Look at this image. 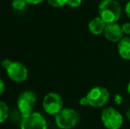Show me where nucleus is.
<instances>
[{"instance_id": "1", "label": "nucleus", "mask_w": 130, "mask_h": 129, "mask_svg": "<svg viewBox=\"0 0 130 129\" xmlns=\"http://www.w3.org/2000/svg\"><path fill=\"white\" fill-rule=\"evenodd\" d=\"M99 17L106 23H115L120 19L121 7L117 0H102L98 5Z\"/></svg>"}, {"instance_id": "2", "label": "nucleus", "mask_w": 130, "mask_h": 129, "mask_svg": "<svg viewBox=\"0 0 130 129\" xmlns=\"http://www.w3.org/2000/svg\"><path fill=\"white\" fill-rule=\"evenodd\" d=\"M80 116L75 110L63 108L55 115V122L60 129H71L77 125Z\"/></svg>"}, {"instance_id": "3", "label": "nucleus", "mask_w": 130, "mask_h": 129, "mask_svg": "<svg viewBox=\"0 0 130 129\" xmlns=\"http://www.w3.org/2000/svg\"><path fill=\"white\" fill-rule=\"evenodd\" d=\"M101 120L107 129H120L123 124V117L113 107L104 108L101 113Z\"/></svg>"}, {"instance_id": "4", "label": "nucleus", "mask_w": 130, "mask_h": 129, "mask_svg": "<svg viewBox=\"0 0 130 129\" xmlns=\"http://www.w3.org/2000/svg\"><path fill=\"white\" fill-rule=\"evenodd\" d=\"M89 105L95 108H100L106 104L110 98V93L107 88L104 87L92 88L87 94Z\"/></svg>"}, {"instance_id": "5", "label": "nucleus", "mask_w": 130, "mask_h": 129, "mask_svg": "<svg viewBox=\"0 0 130 129\" xmlns=\"http://www.w3.org/2000/svg\"><path fill=\"white\" fill-rule=\"evenodd\" d=\"M21 129H47L45 118L39 112H31L23 116Z\"/></svg>"}, {"instance_id": "6", "label": "nucleus", "mask_w": 130, "mask_h": 129, "mask_svg": "<svg viewBox=\"0 0 130 129\" xmlns=\"http://www.w3.org/2000/svg\"><path fill=\"white\" fill-rule=\"evenodd\" d=\"M43 107L45 112L50 115H56L63 109V100L58 94L52 92L43 98Z\"/></svg>"}, {"instance_id": "7", "label": "nucleus", "mask_w": 130, "mask_h": 129, "mask_svg": "<svg viewBox=\"0 0 130 129\" xmlns=\"http://www.w3.org/2000/svg\"><path fill=\"white\" fill-rule=\"evenodd\" d=\"M36 103V96L32 91H25L20 95L17 106L22 116L31 113Z\"/></svg>"}, {"instance_id": "8", "label": "nucleus", "mask_w": 130, "mask_h": 129, "mask_svg": "<svg viewBox=\"0 0 130 129\" xmlns=\"http://www.w3.org/2000/svg\"><path fill=\"white\" fill-rule=\"evenodd\" d=\"M7 75L15 82H22L27 79L28 72L27 67L20 62H12L10 66L6 69Z\"/></svg>"}, {"instance_id": "9", "label": "nucleus", "mask_w": 130, "mask_h": 129, "mask_svg": "<svg viewBox=\"0 0 130 129\" xmlns=\"http://www.w3.org/2000/svg\"><path fill=\"white\" fill-rule=\"evenodd\" d=\"M123 34L121 27L116 22L106 24L104 31V37L112 43H119L124 37Z\"/></svg>"}, {"instance_id": "10", "label": "nucleus", "mask_w": 130, "mask_h": 129, "mask_svg": "<svg viewBox=\"0 0 130 129\" xmlns=\"http://www.w3.org/2000/svg\"><path fill=\"white\" fill-rule=\"evenodd\" d=\"M118 51L123 59L130 60V37L125 36L118 43Z\"/></svg>"}, {"instance_id": "11", "label": "nucleus", "mask_w": 130, "mask_h": 129, "mask_svg": "<svg viewBox=\"0 0 130 129\" xmlns=\"http://www.w3.org/2000/svg\"><path fill=\"white\" fill-rule=\"evenodd\" d=\"M105 26H106V23L104 22L103 20L100 17H96L89 21V30L90 31L91 34L98 35V34L104 33Z\"/></svg>"}, {"instance_id": "12", "label": "nucleus", "mask_w": 130, "mask_h": 129, "mask_svg": "<svg viewBox=\"0 0 130 129\" xmlns=\"http://www.w3.org/2000/svg\"><path fill=\"white\" fill-rule=\"evenodd\" d=\"M9 110L6 103L0 101V123H3L8 117Z\"/></svg>"}, {"instance_id": "13", "label": "nucleus", "mask_w": 130, "mask_h": 129, "mask_svg": "<svg viewBox=\"0 0 130 129\" xmlns=\"http://www.w3.org/2000/svg\"><path fill=\"white\" fill-rule=\"evenodd\" d=\"M12 7L17 11H21L25 8L27 3L25 0H13L12 1Z\"/></svg>"}, {"instance_id": "14", "label": "nucleus", "mask_w": 130, "mask_h": 129, "mask_svg": "<svg viewBox=\"0 0 130 129\" xmlns=\"http://www.w3.org/2000/svg\"><path fill=\"white\" fill-rule=\"evenodd\" d=\"M47 1L53 7H62L65 5H67L68 0H47Z\"/></svg>"}, {"instance_id": "15", "label": "nucleus", "mask_w": 130, "mask_h": 129, "mask_svg": "<svg viewBox=\"0 0 130 129\" xmlns=\"http://www.w3.org/2000/svg\"><path fill=\"white\" fill-rule=\"evenodd\" d=\"M80 4H82V0H68L67 1V5L73 8H76V7L80 6Z\"/></svg>"}, {"instance_id": "16", "label": "nucleus", "mask_w": 130, "mask_h": 129, "mask_svg": "<svg viewBox=\"0 0 130 129\" xmlns=\"http://www.w3.org/2000/svg\"><path fill=\"white\" fill-rule=\"evenodd\" d=\"M122 31H123L124 34H130V22H126L122 25L121 27Z\"/></svg>"}, {"instance_id": "17", "label": "nucleus", "mask_w": 130, "mask_h": 129, "mask_svg": "<svg viewBox=\"0 0 130 129\" xmlns=\"http://www.w3.org/2000/svg\"><path fill=\"white\" fill-rule=\"evenodd\" d=\"M12 62V61L9 60V59H5V60H4L3 62H2V66H3L4 68L5 69V70H6V69L8 68V67L11 65Z\"/></svg>"}, {"instance_id": "18", "label": "nucleus", "mask_w": 130, "mask_h": 129, "mask_svg": "<svg viewBox=\"0 0 130 129\" xmlns=\"http://www.w3.org/2000/svg\"><path fill=\"white\" fill-rule=\"evenodd\" d=\"M80 104L82 106H87L89 105V101H88V98L87 97H82L80 99Z\"/></svg>"}, {"instance_id": "19", "label": "nucleus", "mask_w": 130, "mask_h": 129, "mask_svg": "<svg viewBox=\"0 0 130 129\" xmlns=\"http://www.w3.org/2000/svg\"><path fill=\"white\" fill-rule=\"evenodd\" d=\"M43 1V0H25V2L27 4H29V5H38Z\"/></svg>"}, {"instance_id": "20", "label": "nucleus", "mask_w": 130, "mask_h": 129, "mask_svg": "<svg viewBox=\"0 0 130 129\" xmlns=\"http://www.w3.org/2000/svg\"><path fill=\"white\" fill-rule=\"evenodd\" d=\"M125 12L126 14H127V16L130 19V0L127 3V5H126L125 6Z\"/></svg>"}, {"instance_id": "21", "label": "nucleus", "mask_w": 130, "mask_h": 129, "mask_svg": "<svg viewBox=\"0 0 130 129\" xmlns=\"http://www.w3.org/2000/svg\"><path fill=\"white\" fill-rule=\"evenodd\" d=\"M5 83L4 81L0 79V96L5 92Z\"/></svg>"}, {"instance_id": "22", "label": "nucleus", "mask_w": 130, "mask_h": 129, "mask_svg": "<svg viewBox=\"0 0 130 129\" xmlns=\"http://www.w3.org/2000/svg\"><path fill=\"white\" fill-rule=\"evenodd\" d=\"M127 93L129 94V96H130V81L128 82V84H127Z\"/></svg>"}]
</instances>
